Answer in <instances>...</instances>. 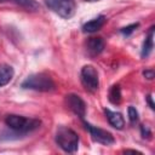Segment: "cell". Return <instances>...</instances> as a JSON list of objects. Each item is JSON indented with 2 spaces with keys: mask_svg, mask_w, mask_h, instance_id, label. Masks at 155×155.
<instances>
[{
  "mask_svg": "<svg viewBox=\"0 0 155 155\" xmlns=\"http://www.w3.org/2000/svg\"><path fill=\"white\" fill-rule=\"evenodd\" d=\"M109 101L113 104H119L121 102V90L119 85H114L109 90Z\"/></svg>",
  "mask_w": 155,
  "mask_h": 155,
  "instance_id": "14",
  "label": "cell"
},
{
  "mask_svg": "<svg viewBox=\"0 0 155 155\" xmlns=\"http://www.w3.org/2000/svg\"><path fill=\"white\" fill-rule=\"evenodd\" d=\"M15 4L19 5L21 7L25 8L27 11H39L40 6L39 4L36 2V0H13Z\"/></svg>",
  "mask_w": 155,
  "mask_h": 155,
  "instance_id": "13",
  "label": "cell"
},
{
  "mask_svg": "<svg viewBox=\"0 0 155 155\" xmlns=\"http://www.w3.org/2000/svg\"><path fill=\"white\" fill-rule=\"evenodd\" d=\"M143 75H144L145 79L153 80V79H154V70H153V69H147V70L143 71Z\"/></svg>",
  "mask_w": 155,
  "mask_h": 155,
  "instance_id": "18",
  "label": "cell"
},
{
  "mask_svg": "<svg viewBox=\"0 0 155 155\" xmlns=\"http://www.w3.org/2000/svg\"><path fill=\"white\" fill-rule=\"evenodd\" d=\"M147 102H148L149 107L154 110V109H155V105H154V102H153V97H151V94H148V96H147Z\"/></svg>",
  "mask_w": 155,
  "mask_h": 155,
  "instance_id": "19",
  "label": "cell"
},
{
  "mask_svg": "<svg viewBox=\"0 0 155 155\" xmlns=\"http://www.w3.org/2000/svg\"><path fill=\"white\" fill-rule=\"evenodd\" d=\"M105 23V17L104 16H98L97 18H93L92 21L85 23L82 25V30L85 33H94L97 30H99Z\"/></svg>",
  "mask_w": 155,
  "mask_h": 155,
  "instance_id": "11",
  "label": "cell"
},
{
  "mask_svg": "<svg viewBox=\"0 0 155 155\" xmlns=\"http://www.w3.org/2000/svg\"><path fill=\"white\" fill-rule=\"evenodd\" d=\"M84 1H88V2H93V1H98V0H84Z\"/></svg>",
  "mask_w": 155,
  "mask_h": 155,
  "instance_id": "21",
  "label": "cell"
},
{
  "mask_svg": "<svg viewBox=\"0 0 155 155\" xmlns=\"http://www.w3.org/2000/svg\"><path fill=\"white\" fill-rule=\"evenodd\" d=\"M13 75H15V71L11 65H8V64L0 65V87L7 85L12 80Z\"/></svg>",
  "mask_w": 155,
  "mask_h": 155,
  "instance_id": "12",
  "label": "cell"
},
{
  "mask_svg": "<svg viewBox=\"0 0 155 155\" xmlns=\"http://www.w3.org/2000/svg\"><path fill=\"white\" fill-rule=\"evenodd\" d=\"M45 5L64 19L71 18L76 11V4L74 0H45Z\"/></svg>",
  "mask_w": 155,
  "mask_h": 155,
  "instance_id": "4",
  "label": "cell"
},
{
  "mask_svg": "<svg viewBox=\"0 0 155 155\" xmlns=\"http://www.w3.org/2000/svg\"><path fill=\"white\" fill-rule=\"evenodd\" d=\"M56 143L65 153H75L79 148V136L67 126H59L56 131Z\"/></svg>",
  "mask_w": 155,
  "mask_h": 155,
  "instance_id": "2",
  "label": "cell"
},
{
  "mask_svg": "<svg viewBox=\"0 0 155 155\" xmlns=\"http://www.w3.org/2000/svg\"><path fill=\"white\" fill-rule=\"evenodd\" d=\"M21 86L22 88H25V90H34L40 92H48L54 90L56 87L53 79L46 73H36V74L29 75L22 82Z\"/></svg>",
  "mask_w": 155,
  "mask_h": 155,
  "instance_id": "3",
  "label": "cell"
},
{
  "mask_svg": "<svg viewBox=\"0 0 155 155\" xmlns=\"http://www.w3.org/2000/svg\"><path fill=\"white\" fill-rule=\"evenodd\" d=\"M124 153H125V154H127V153H132V154H142V151L132 150V149H126V150H124Z\"/></svg>",
  "mask_w": 155,
  "mask_h": 155,
  "instance_id": "20",
  "label": "cell"
},
{
  "mask_svg": "<svg viewBox=\"0 0 155 155\" xmlns=\"http://www.w3.org/2000/svg\"><path fill=\"white\" fill-rule=\"evenodd\" d=\"M80 79L82 82V86L90 91V92H96L99 87V78H98V71L93 65H84L80 73Z\"/></svg>",
  "mask_w": 155,
  "mask_h": 155,
  "instance_id": "5",
  "label": "cell"
},
{
  "mask_svg": "<svg viewBox=\"0 0 155 155\" xmlns=\"http://www.w3.org/2000/svg\"><path fill=\"white\" fill-rule=\"evenodd\" d=\"M104 40L102 38H90L87 41V51L91 56H98L104 50Z\"/></svg>",
  "mask_w": 155,
  "mask_h": 155,
  "instance_id": "9",
  "label": "cell"
},
{
  "mask_svg": "<svg viewBox=\"0 0 155 155\" xmlns=\"http://www.w3.org/2000/svg\"><path fill=\"white\" fill-rule=\"evenodd\" d=\"M127 111H128V120L131 121V124H136L138 121V111H137V109L134 107L130 105Z\"/></svg>",
  "mask_w": 155,
  "mask_h": 155,
  "instance_id": "15",
  "label": "cell"
},
{
  "mask_svg": "<svg viewBox=\"0 0 155 155\" xmlns=\"http://www.w3.org/2000/svg\"><path fill=\"white\" fill-rule=\"evenodd\" d=\"M139 27V23H133V24H130V25H127V27H125V28H122L120 31L124 34V35H126V36H128V35H131L137 28Z\"/></svg>",
  "mask_w": 155,
  "mask_h": 155,
  "instance_id": "16",
  "label": "cell"
},
{
  "mask_svg": "<svg viewBox=\"0 0 155 155\" xmlns=\"http://www.w3.org/2000/svg\"><path fill=\"white\" fill-rule=\"evenodd\" d=\"M5 124L8 128H11L17 134H27L28 132H31L36 130L40 126V120L38 119H29L21 115H7L5 119Z\"/></svg>",
  "mask_w": 155,
  "mask_h": 155,
  "instance_id": "1",
  "label": "cell"
},
{
  "mask_svg": "<svg viewBox=\"0 0 155 155\" xmlns=\"http://www.w3.org/2000/svg\"><path fill=\"white\" fill-rule=\"evenodd\" d=\"M154 30H155L154 27H150V29L145 36V40H144L143 46H142V52H140L142 58H147L154 48Z\"/></svg>",
  "mask_w": 155,
  "mask_h": 155,
  "instance_id": "10",
  "label": "cell"
},
{
  "mask_svg": "<svg viewBox=\"0 0 155 155\" xmlns=\"http://www.w3.org/2000/svg\"><path fill=\"white\" fill-rule=\"evenodd\" d=\"M65 104L67 107L79 117L84 119L85 114H86V103L82 101V98L78 94L70 93L65 96Z\"/></svg>",
  "mask_w": 155,
  "mask_h": 155,
  "instance_id": "7",
  "label": "cell"
},
{
  "mask_svg": "<svg viewBox=\"0 0 155 155\" xmlns=\"http://www.w3.org/2000/svg\"><path fill=\"white\" fill-rule=\"evenodd\" d=\"M84 125H85V128L90 132V136L94 142L101 143L103 145H110L115 142V139L110 132H108L103 128H99L97 126H93L86 121H84Z\"/></svg>",
  "mask_w": 155,
  "mask_h": 155,
  "instance_id": "6",
  "label": "cell"
},
{
  "mask_svg": "<svg viewBox=\"0 0 155 155\" xmlns=\"http://www.w3.org/2000/svg\"><path fill=\"white\" fill-rule=\"evenodd\" d=\"M104 113H105V116L109 121V124L116 128V130H122L124 126H125V120H124V116L117 113V111H113L110 109H104Z\"/></svg>",
  "mask_w": 155,
  "mask_h": 155,
  "instance_id": "8",
  "label": "cell"
},
{
  "mask_svg": "<svg viewBox=\"0 0 155 155\" xmlns=\"http://www.w3.org/2000/svg\"><path fill=\"white\" fill-rule=\"evenodd\" d=\"M140 133H142V137L143 138H150V136H151V132H150L149 127L145 126V125H142L140 126Z\"/></svg>",
  "mask_w": 155,
  "mask_h": 155,
  "instance_id": "17",
  "label": "cell"
}]
</instances>
